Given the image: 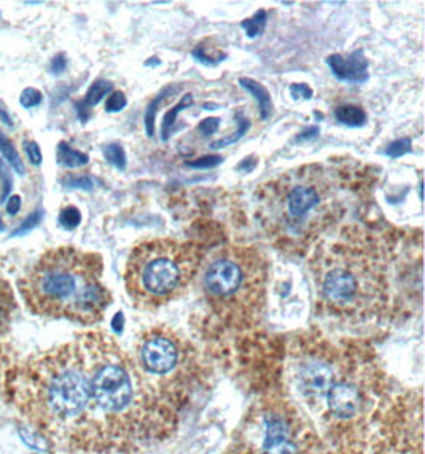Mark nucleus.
Listing matches in <instances>:
<instances>
[{"instance_id":"e433bc0d","label":"nucleus","mask_w":425,"mask_h":454,"mask_svg":"<svg viewBox=\"0 0 425 454\" xmlns=\"http://www.w3.org/2000/svg\"><path fill=\"white\" fill-rule=\"evenodd\" d=\"M123 325H125V317H123V313L115 314V317H113V321H112V327H113V330L121 333Z\"/></svg>"},{"instance_id":"423d86ee","label":"nucleus","mask_w":425,"mask_h":454,"mask_svg":"<svg viewBox=\"0 0 425 454\" xmlns=\"http://www.w3.org/2000/svg\"><path fill=\"white\" fill-rule=\"evenodd\" d=\"M205 252L195 243L150 239L137 244L125 270L129 298L142 309H157L181 297L197 278Z\"/></svg>"},{"instance_id":"f3484780","label":"nucleus","mask_w":425,"mask_h":454,"mask_svg":"<svg viewBox=\"0 0 425 454\" xmlns=\"http://www.w3.org/2000/svg\"><path fill=\"white\" fill-rule=\"evenodd\" d=\"M0 150L4 153V157L7 158L8 163L13 166L18 174H24V166L21 158L18 155V152L15 150V145L12 144V141L8 139L5 134L0 133Z\"/></svg>"},{"instance_id":"6e6552de","label":"nucleus","mask_w":425,"mask_h":454,"mask_svg":"<svg viewBox=\"0 0 425 454\" xmlns=\"http://www.w3.org/2000/svg\"><path fill=\"white\" fill-rule=\"evenodd\" d=\"M135 365L142 375L179 405L197 378V356L189 343L167 327H151L135 343Z\"/></svg>"},{"instance_id":"7c9ffc66","label":"nucleus","mask_w":425,"mask_h":454,"mask_svg":"<svg viewBox=\"0 0 425 454\" xmlns=\"http://www.w3.org/2000/svg\"><path fill=\"white\" fill-rule=\"evenodd\" d=\"M220 126V118L209 117L203 120L199 125H197V131L203 134V136H212L213 133H217Z\"/></svg>"},{"instance_id":"473e14b6","label":"nucleus","mask_w":425,"mask_h":454,"mask_svg":"<svg viewBox=\"0 0 425 454\" xmlns=\"http://www.w3.org/2000/svg\"><path fill=\"white\" fill-rule=\"evenodd\" d=\"M322 454H367V451L362 447H357L352 442H346V443H341L339 447L333 448L330 451Z\"/></svg>"},{"instance_id":"72a5a7b5","label":"nucleus","mask_w":425,"mask_h":454,"mask_svg":"<svg viewBox=\"0 0 425 454\" xmlns=\"http://www.w3.org/2000/svg\"><path fill=\"white\" fill-rule=\"evenodd\" d=\"M66 67H67V59H66L64 53H59V55H56L55 58L51 59L50 69H51V72H53L55 75L63 74V72L66 71Z\"/></svg>"},{"instance_id":"cd10ccee","label":"nucleus","mask_w":425,"mask_h":454,"mask_svg":"<svg viewBox=\"0 0 425 454\" xmlns=\"http://www.w3.org/2000/svg\"><path fill=\"white\" fill-rule=\"evenodd\" d=\"M127 96H125L123 91H113V93L107 98L105 110H107V112H120V110H123L127 107Z\"/></svg>"},{"instance_id":"1a4fd4ad","label":"nucleus","mask_w":425,"mask_h":454,"mask_svg":"<svg viewBox=\"0 0 425 454\" xmlns=\"http://www.w3.org/2000/svg\"><path fill=\"white\" fill-rule=\"evenodd\" d=\"M349 348L333 345L323 338H301L289 354V376L299 399L314 411L322 407L323 397L338 378Z\"/></svg>"},{"instance_id":"2f4dec72","label":"nucleus","mask_w":425,"mask_h":454,"mask_svg":"<svg viewBox=\"0 0 425 454\" xmlns=\"http://www.w3.org/2000/svg\"><path fill=\"white\" fill-rule=\"evenodd\" d=\"M24 149H26V155L29 158L32 165L39 166L42 163V152H40V145L37 142H24Z\"/></svg>"},{"instance_id":"c9c22d12","label":"nucleus","mask_w":425,"mask_h":454,"mask_svg":"<svg viewBox=\"0 0 425 454\" xmlns=\"http://www.w3.org/2000/svg\"><path fill=\"white\" fill-rule=\"evenodd\" d=\"M7 212L10 215H15L21 209V198L18 195L10 196V200H8Z\"/></svg>"},{"instance_id":"a878e982","label":"nucleus","mask_w":425,"mask_h":454,"mask_svg":"<svg viewBox=\"0 0 425 454\" xmlns=\"http://www.w3.org/2000/svg\"><path fill=\"white\" fill-rule=\"evenodd\" d=\"M43 101V94L40 93L35 88H26L21 96H19V104L24 109H32L37 107Z\"/></svg>"},{"instance_id":"7ed1b4c3","label":"nucleus","mask_w":425,"mask_h":454,"mask_svg":"<svg viewBox=\"0 0 425 454\" xmlns=\"http://www.w3.org/2000/svg\"><path fill=\"white\" fill-rule=\"evenodd\" d=\"M255 204L271 241L295 251L314 244L344 212L336 176L321 165L301 166L267 182Z\"/></svg>"},{"instance_id":"c85d7f7f","label":"nucleus","mask_w":425,"mask_h":454,"mask_svg":"<svg viewBox=\"0 0 425 454\" xmlns=\"http://www.w3.org/2000/svg\"><path fill=\"white\" fill-rule=\"evenodd\" d=\"M221 161H223V158L220 155H207V157L197 158L193 161H187V166L197 168V169H209V168L220 165Z\"/></svg>"},{"instance_id":"412c9836","label":"nucleus","mask_w":425,"mask_h":454,"mask_svg":"<svg viewBox=\"0 0 425 454\" xmlns=\"http://www.w3.org/2000/svg\"><path fill=\"white\" fill-rule=\"evenodd\" d=\"M265 24H267V12L260 10V12H257L252 18L244 20V21H243V27H244L249 37H257V35H260L263 29H265Z\"/></svg>"},{"instance_id":"5701e85b","label":"nucleus","mask_w":425,"mask_h":454,"mask_svg":"<svg viewBox=\"0 0 425 454\" xmlns=\"http://www.w3.org/2000/svg\"><path fill=\"white\" fill-rule=\"evenodd\" d=\"M61 184L67 188H81V190H93V181L87 174H66Z\"/></svg>"},{"instance_id":"39448f33","label":"nucleus","mask_w":425,"mask_h":454,"mask_svg":"<svg viewBox=\"0 0 425 454\" xmlns=\"http://www.w3.org/2000/svg\"><path fill=\"white\" fill-rule=\"evenodd\" d=\"M197 276L205 303L223 324L249 327L259 321L267 301L268 265L257 249L225 246L203 260Z\"/></svg>"},{"instance_id":"9b49d317","label":"nucleus","mask_w":425,"mask_h":454,"mask_svg":"<svg viewBox=\"0 0 425 454\" xmlns=\"http://www.w3.org/2000/svg\"><path fill=\"white\" fill-rule=\"evenodd\" d=\"M333 74L343 82L363 83L368 79V61L365 59L362 50H357L351 55H331L327 58Z\"/></svg>"},{"instance_id":"4be33fe9","label":"nucleus","mask_w":425,"mask_h":454,"mask_svg":"<svg viewBox=\"0 0 425 454\" xmlns=\"http://www.w3.org/2000/svg\"><path fill=\"white\" fill-rule=\"evenodd\" d=\"M80 223H81V212L75 206H67L59 214V225L64 230H73L79 227Z\"/></svg>"},{"instance_id":"20e7f679","label":"nucleus","mask_w":425,"mask_h":454,"mask_svg":"<svg viewBox=\"0 0 425 454\" xmlns=\"http://www.w3.org/2000/svg\"><path fill=\"white\" fill-rule=\"evenodd\" d=\"M103 273L99 254L64 246L45 252L18 281V289L35 316L93 325L112 303Z\"/></svg>"},{"instance_id":"2eb2a0df","label":"nucleus","mask_w":425,"mask_h":454,"mask_svg":"<svg viewBox=\"0 0 425 454\" xmlns=\"http://www.w3.org/2000/svg\"><path fill=\"white\" fill-rule=\"evenodd\" d=\"M56 157H58V163L66 168H80V166L87 165L89 161L87 153L72 149L67 142H59Z\"/></svg>"},{"instance_id":"6ab92c4d","label":"nucleus","mask_w":425,"mask_h":454,"mask_svg":"<svg viewBox=\"0 0 425 454\" xmlns=\"http://www.w3.org/2000/svg\"><path fill=\"white\" fill-rule=\"evenodd\" d=\"M104 157L120 171H123L127 168V153H125V149L120 144L105 145L104 147Z\"/></svg>"},{"instance_id":"aec40b11","label":"nucleus","mask_w":425,"mask_h":454,"mask_svg":"<svg viewBox=\"0 0 425 454\" xmlns=\"http://www.w3.org/2000/svg\"><path fill=\"white\" fill-rule=\"evenodd\" d=\"M169 93H173L171 88L163 90L159 96H157L155 101L150 102L149 107L145 110V129H147V134H149L150 137H153V134H155V115H157L158 106L165 101L166 96Z\"/></svg>"},{"instance_id":"c756f323","label":"nucleus","mask_w":425,"mask_h":454,"mask_svg":"<svg viewBox=\"0 0 425 454\" xmlns=\"http://www.w3.org/2000/svg\"><path fill=\"white\" fill-rule=\"evenodd\" d=\"M0 179L4 181V190H2V195H0V203H4L7 200L10 190H12V185H13L12 174L8 171L7 166L4 165V161H0Z\"/></svg>"},{"instance_id":"f257e3e1","label":"nucleus","mask_w":425,"mask_h":454,"mask_svg":"<svg viewBox=\"0 0 425 454\" xmlns=\"http://www.w3.org/2000/svg\"><path fill=\"white\" fill-rule=\"evenodd\" d=\"M4 389L37 435L72 453L128 454L157 443L177 427L182 408L103 332L16 362Z\"/></svg>"},{"instance_id":"393cba45","label":"nucleus","mask_w":425,"mask_h":454,"mask_svg":"<svg viewBox=\"0 0 425 454\" xmlns=\"http://www.w3.org/2000/svg\"><path fill=\"white\" fill-rule=\"evenodd\" d=\"M42 219H43V211H42V209L32 212L31 215H29L27 219L24 220L23 223H21L19 227L12 231V238H18V236H24L27 235V233H31L34 228H37V225L42 222Z\"/></svg>"},{"instance_id":"dca6fc26","label":"nucleus","mask_w":425,"mask_h":454,"mask_svg":"<svg viewBox=\"0 0 425 454\" xmlns=\"http://www.w3.org/2000/svg\"><path fill=\"white\" fill-rule=\"evenodd\" d=\"M335 118L341 125L362 126L367 121V114L362 107L346 104V106H339L338 109L335 110Z\"/></svg>"},{"instance_id":"b1692460","label":"nucleus","mask_w":425,"mask_h":454,"mask_svg":"<svg viewBox=\"0 0 425 454\" xmlns=\"http://www.w3.org/2000/svg\"><path fill=\"white\" fill-rule=\"evenodd\" d=\"M237 120H239V129H237L236 133L231 134L228 137H223L220 141L212 142V149H223V147H227V145H231V144H235V142L239 141L245 133H247V129H249V120L244 117H241V115H237Z\"/></svg>"},{"instance_id":"0eeeda50","label":"nucleus","mask_w":425,"mask_h":454,"mask_svg":"<svg viewBox=\"0 0 425 454\" xmlns=\"http://www.w3.org/2000/svg\"><path fill=\"white\" fill-rule=\"evenodd\" d=\"M381 394L379 368L365 354L351 349L341 373L325 394L317 416L343 442H354L355 434L375 416Z\"/></svg>"},{"instance_id":"58836bf2","label":"nucleus","mask_w":425,"mask_h":454,"mask_svg":"<svg viewBox=\"0 0 425 454\" xmlns=\"http://www.w3.org/2000/svg\"><path fill=\"white\" fill-rule=\"evenodd\" d=\"M5 230V225H4V220L0 217V231H4Z\"/></svg>"},{"instance_id":"ddd939ff","label":"nucleus","mask_w":425,"mask_h":454,"mask_svg":"<svg viewBox=\"0 0 425 454\" xmlns=\"http://www.w3.org/2000/svg\"><path fill=\"white\" fill-rule=\"evenodd\" d=\"M112 88H113V85H112L111 82H107V80H97L89 87L85 99L77 104L79 117L83 123L89 118V109L95 107L96 104H99L105 94L111 93Z\"/></svg>"},{"instance_id":"f704fd0d","label":"nucleus","mask_w":425,"mask_h":454,"mask_svg":"<svg viewBox=\"0 0 425 454\" xmlns=\"http://www.w3.org/2000/svg\"><path fill=\"white\" fill-rule=\"evenodd\" d=\"M290 93L293 98H305V99H311L313 98V90L305 85V83H298L290 88Z\"/></svg>"},{"instance_id":"f8f14e48","label":"nucleus","mask_w":425,"mask_h":454,"mask_svg":"<svg viewBox=\"0 0 425 454\" xmlns=\"http://www.w3.org/2000/svg\"><path fill=\"white\" fill-rule=\"evenodd\" d=\"M16 313L15 294L12 286L0 278V343L7 337Z\"/></svg>"},{"instance_id":"4468645a","label":"nucleus","mask_w":425,"mask_h":454,"mask_svg":"<svg viewBox=\"0 0 425 454\" xmlns=\"http://www.w3.org/2000/svg\"><path fill=\"white\" fill-rule=\"evenodd\" d=\"M239 83L257 99L260 106V117L267 120L273 114V101H271L268 90L253 79H241Z\"/></svg>"},{"instance_id":"bb28decb","label":"nucleus","mask_w":425,"mask_h":454,"mask_svg":"<svg viewBox=\"0 0 425 454\" xmlns=\"http://www.w3.org/2000/svg\"><path fill=\"white\" fill-rule=\"evenodd\" d=\"M411 149H413V142L406 137V139H400V141L389 144L386 149V155L392 158H398L405 155V153H410Z\"/></svg>"},{"instance_id":"4c0bfd02","label":"nucleus","mask_w":425,"mask_h":454,"mask_svg":"<svg viewBox=\"0 0 425 454\" xmlns=\"http://www.w3.org/2000/svg\"><path fill=\"white\" fill-rule=\"evenodd\" d=\"M0 118H2L8 126H12V118L8 117L7 110L4 109V107H0Z\"/></svg>"},{"instance_id":"a211bd4d","label":"nucleus","mask_w":425,"mask_h":454,"mask_svg":"<svg viewBox=\"0 0 425 454\" xmlns=\"http://www.w3.org/2000/svg\"><path fill=\"white\" fill-rule=\"evenodd\" d=\"M191 104H193V98H191V94H187L174 109H171V112L166 114L165 123H163V128H161V134H163L165 141L169 137V134H171V129H173L174 121H175L177 115L181 114L182 110L187 109L189 106H191Z\"/></svg>"},{"instance_id":"9d476101","label":"nucleus","mask_w":425,"mask_h":454,"mask_svg":"<svg viewBox=\"0 0 425 454\" xmlns=\"http://www.w3.org/2000/svg\"><path fill=\"white\" fill-rule=\"evenodd\" d=\"M375 454H422V403L410 394L389 408Z\"/></svg>"},{"instance_id":"f03ea898","label":"nucleus","mask_w":425,"mask_h":454,"mask_svg":"<svg viewBox=\"0 0 425 454\" xmlns=\"http://www.w3.org/2000/svg\"><path fill=\"white\" fill-rule=\"evenodd\" d=\"M319 303L339 321L375 319L389 303V265L378 244L359 230L322 243L311 260Z\"/></svg>"}]
</instances>
